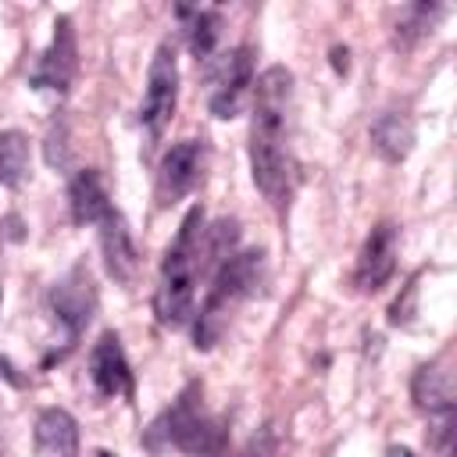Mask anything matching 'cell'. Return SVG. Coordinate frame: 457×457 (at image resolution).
Returning a JSON list of instances; mask_svg holds the SVG:
<instances>
[{
	"instance_id": "cell-1",
	"label": "cell",
	"mask_w": 457,
	"mask_h": 457,
	"mask_svg": "<svg viewBox=\"0 0 457 457\" xmlns=\"http://www.w3.org/2000/svg\"><path fill=\"white\" fill-rule=\"evenodd\" d=\"M289 107L293 75L286 68H268L253 86V125H250V164L257 189L282 207L293 193V146H289Z\"/></svg>"
},
{
	"instance_id": "cell-2",
	"label": "cell",
	"mask_w": 457,
	"mask_h": 457,
	"mask_svg": "<svg viewBox=\"0 0 457 457\" xmlns=\"http://www.w3.org/2000/svg\"><path fill=\"white\" fill-rule=\"evenodd\" d=\"M200 264H204V211L193 207L182 218L179 236L171 239V246L161 261V278H157V293H154V311H157L161 325L179 328L189 321Z\"/></svg>"
},
{
	"instance_id": "cell-3",
	"label": "cell",
	"mask_w": 457,
	"mask_h": 457,
	"mask_svg": "<svg viewBox=\"0 0 457 457\" xmlns=\"http://www.w3.org/2000/svg\"><path fill=\"white\" fill-rule=\"evenodd\" d=\"M257 257L261 253H225L221 268L214 275V286L207 293V303L196 318V346H214V339L221 336L232 307L250 293L253 278H257Z\"/></svg>"
},
{
	"instance_id": "cell-4",
	"label": "cell",
	"mask_w": 457,
	"mask_h": 457,
	"mask_svg": "<svg viewBox=\"0 0 457 457\" xmlns=\"http://www.w3.org/2000/svg\"><path fill=\"white\" fill-rule=\"evenodd\" d=\"M175 100H179V64H175V50L171 43H161L154 61H150V75H146V93H143V107H139V121L143 129L157 139L164 132V125L175 114Z\"/></svg>"
},
{
	"instance_id": "cell-5",
	"label": "cell",
	"mask_w": 457,
	"mask_h": 457,
	"mask_svg": "<svg viewBox=\"0 0 457 457\" xmlns=\"http://www.w3.org/2000/svg\"><path fill=\"white\" fill-rule=\"evenodd\" d=\"M204 168H207V146L204 139H182L175 143L161 168H157V204L161 207H171L175 200H182L186 193H193L204 179Z\"/></svg>"
},
{
	"instance_id": "cell-6",
	"label": "cell",
	"mask_w": 457,
	"mask_h": 457,
	"mask_svg": "<svg viewBox=\"0 0 457 457\" xmlns=\"http://www.w3.org/2000/svg\"><path fill=\"white\" fill-rule=\"evenodd\" d=\"M168 439L189 453H214L221 446V428L218 421L207 418L200 403V386H189L179 396V403L168 411Z\"/></svg>"
},
{
	"instance_id": "cell-7",
	"label": "cell",
	"mask_w": 457,
	"mask_h": 457,
	"mask_svg": "<svg viewBox=\"0 0 457 457\" xmlns=\"http://www.w3.org/2000/svg\"><path fill=\"white\" fill-rule=\"evenodd\" d=\"M50 307L57 325H64V346H71L79 339V332L86 328V321L93 318L96 307V289L86 268H71L54 289H50Z\"/></svg>"
},
{
	"instance_id": "cell-8",
	"label": "cell",
	"mask_w": 457,
	"mask_h": 457,
	"mask_svg": "<svg viewBox=\"0 0 457 457\" xmlns=\"http://www.w3.org/2000/svg\"><path fill=\"white\" fill-rule=\"evenodd\" d=\"M253 86V54L250 46H236L232 54H225L221 68L214 71L211 82V114L214 118H236L250 96Z\"/></svg>"
},
{
	"instance_id": "cell-9",
	"label": "cell",
	"mask_w": 457,
	"mask_h": 457,
	"mask_svg": "<svg viewBox=\"0 0 457 457\" xmlns=\"http://www.w3.org/2000/svg\"><path fill=\"white\" fill-rule=\"evenodd\" d=\"M79 71V50H75V29L68 18H57L54 25V39L46 46V54L39 57L36 71H32V86L50 93V96H64L71 79Z\"/></svg>"
},
{
	"instance_id": "cell-10",
	"label": "cell",
	"mask_w": 457,
	"mask_h": 457,
	"mask_svg": "<svg viewBox=\"0 0 457 457\" xmlns=\"http://www.w3.org/2000/svg\"><path fill=\"white\" fill-rule=\"evenodd\" d=\"M396 271V225L393 221H382L368 232L364 246H361V257H357V271H353V282L364 289V293H375L382 289Z\"/></svg>"
},
{
	"instance_id": "cell-11",
	"label": "cell",
	"mask_w": 457,
	"mask_h": 457,
	"mask_svg": "<svg viewBox=\"0 0 457 457\" xmlns=\"http://www.w3.org/2000/svg\"><path fill=\"white\" fill-rule=\"evenodd\" d=\"M89 378L100 396H132V368L114 332H104L89 353Z\"/></svg>"
},
{
	"instance_id": "cell-12",
	"label": "cell",
	"mask_w": 457,
	"mask_h": 457,
	"mask_svg": "<svg viewBox=\"0 0 457 457\" xmlns=\"http://www.w3.org/2000/svg\"><path fill=\"white\" fill-rule=\"evenodd\" d=\"M411 393H414V403L428 414H450L453 411V371H450V353L421 364L414 371V382H411Z\"/></svg>"
},
{
	"instance_id": "cell-13",
	"label": "cell",
	"mask_w": 457,
	"mask_h": 457,
	"mask_svg": "<svg viewBox=\"0 0 457 457\" xmlns=\"http://www.w3.org/2000/svg\"><path fill=\"white\" fill-rule=\"evenodd\" d=\"M100 243H104V261H107V271L114 282H132L136 278V268H139V257H136V246H132V236L125 228V218L111 207L100 221Z\"/></svg>"
},
{
	"instance_id": "cell-14",
	"label": "cell",
	"mask_w": 457,
	"mask_h": 457,
	"mask_svg": "<svg viewBox=\"0 0 457 457\" xmlns=\"http://www.w3.org/2000/svg\"><path fill=\"white\" fill-rule=\"evenodd\" d=\"M36 457H79V425L68 411L50 407L36 421Z\"/></svg>"
},
{
	"instance_id": "cell-15",
	"label": "cell",
	"mask_w": 457,
	"mask_h": 457,
	"mask_svg": "<svg viewBox=\"0 0 457 457\" xmlns=\"http://www.w3.org/2000/svg\"><path fill=\"white\" fill-rule=\"evenodd\" d=\"M68 200H71V221L75 225H100L104 214L111 211V200H107V189L100 182L96 171H79L71 179V189H68Z\"/></svg>"
},
{
	"instance_id": "cell-16",
	"label": "cell",
	"mask_w": 457,
	"mask_h": 457,
	"mask_svg": "<svg viewBox=\"0 0 457 457\" xmlns=\"http://www.w3.org/2000/svg\"><path fill=\"white\" fill-rule=\"evenodd\" d=\"M371 143L375 150L386 157V161H403L411 143H414V129H411V118L400 114V111H386L375 129H371Z\"/></svg>"
},
{
	"instance_id": "cell-17",
	"label": "cell",
	"mask_w": 457,
	"mask_h": 457,
	"mask_svg": "<svg viewBox=\"0 0 457 457\" xmlns=\"http://www.w3.org/2000/svg\"><path fill=\"white\" fill-rule=\"evenodd\" d=\"M179 18L186 25V39L189 50L196 57H207L221 36V14L218 11H204V7H179Z\"/></svg>"
},
{
	"instance_id": "cell-18",
	"label": "cell",
	"mask_w": 457,
	"mask_h": 457,
	"mask_svg": "<svg viewBox=\"0 0 457 457\" xmlns=\"http://www.w3.org/2000/svg\"><path fill=\"white\" fill-rule=\"evenodd\" d=\"M29 175V139L21 132H0V186H21Z\"/></svg>"
},
{
	"instance_id": "cell-19",
	"label": "cell",
	"mask_w": 457,
	"mask_h": 457,
	"mask_svg": "<svg viewBox=\"0 0 457 457\" xmlns=\"http://www.w3.org/2000/svg\"><path fill=\"white\" fill-rule=\"evenodd\" d=\"M386 457H414V453H411L407 446H389V450H386Z\"/></svg>"
},
{
	"instance_id": "cell-20",
	"label": "cell",
	"mask_w": 457,
	"mask_h": 457,
	"mask_svg": "<svg viewBox=\"0 0 457 457\" xmlns=\"http://www.w3.org/2000/svg\"><path fill=\"white\" fill-rule=\"evenodd\" d=\"M93 457H114V453H107V450H96V453H93Z\"/></svg>"
}]
</instances>
